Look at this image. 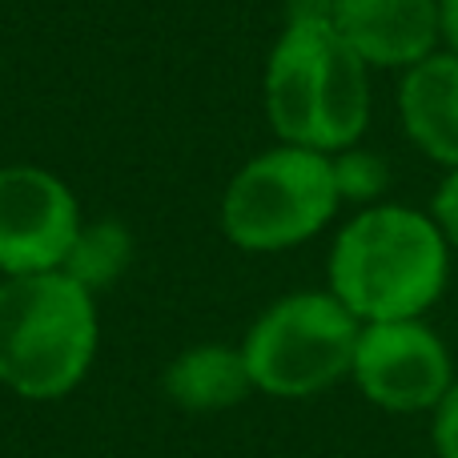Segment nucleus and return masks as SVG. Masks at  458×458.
<instances>
[{"label": "nucleus", "mask_w": 458, "mask_h": 458, "mask_svg": "<svg viewBox=\"0 0 458 458\" xmlns=\"http://www.w3.org/2000/svg\"><path fill=\"white\" fill-rule=\"evenodd\" d=\"M451 242L430 214L411 206H366L338 229L330 293L358 322L422 318L446 290Z\"/></svg>", "instance_id": "1"}, {"label": "nucleus", "mask_w": 458, "mask_h": 458, "mask_svg": "<svg viewBox=\"0 0 458 458\" xmlns=\"http://www.w3.org/2000/svg\"><path fill=\"white\" fill-rule=\"evenodd\" d=\"M266 117L285 145L350 149L370 125V64L330 21H285L266 61Z\"/></svg>", "instance_id": "2"}, {"label": "nucleus", "mask_w": 458, "mask_h": 458, "mask_svg": "<svg viewBox=\"0 0 458 458\" xmlns=\"http://www.w3.org/2000/svg\"><path fill=\"white\" fill-rule=\"evenodd\" d=\"M97 301L64 269L0 282V386L53 403L85 382L97 358Z\"/></svg>", "instance_id": "3"}, {"label": "nucleus", "mask_w": 458, "mask_h": 458, "mask_svg": "<svg viewBox=\"0 0 458 458\" xmlns=\"http://www.w3.org/2000/svg\"><path fill=\"white\" fill-rule=\"evenodd\" d=\"M338 206L330 153L277 141L229 177L222 193V229L237 250L277 253L322 233Z\"/></svg>", "instance_id": "4"}, {"label": "nucleus", "mask_w": 458, "mask_h": 458, "mask_svg": "<svg viewBox=\"0 0 458 458\" xmlns=\"http://www.w3.org/2000/svg\"><path fill=\"white\" fill-rule=\"evenodd\" d=\"M362 322L330 290H301L261 310L242 342L253 390L274 398H314L354 366Z\"/></svg>", "instance_id": "5"}, {"label": "nucleus", "mask_w": 458, "mask_h": 458, "mask_svg": "<svg viewBox=\"0 0 458 458\" xmlns=\"http://www.w3.org/2000/svg\"><path fill=\"white\" fill-rule=\"evenodd\" d=\"M350 378L374 406L394 414L435 411L454 386L451 354L422 318L366 322L358 334Z\"/></svg>", "instance_id": "6"}, {"label": "nucleus", "mask_w": 458, "mask_h": 458, "mask_svg": "<svg viewBox=\"0 0 458 458\" xmlns=\"http://www.w3.org/2000/svg\"><path fill=\"white\" fill-rule=\"evenodd\" d=\"M81 206L69 182L40 165H0V274L61 269L81 233Z\"/></svg>", "instance_id": "7"}, {"label": "nucleus", "mask_w": 458, "mask_h": 458, "mask_svg": "<svg viewBox=\"0 0 458 458\" xmlns=\"http://www.w3.org/2000/svg\"><path fill=\"white\" fill-rule=\"evenodd\" d=\"M334 29L370 69H411L438 53L435 0H334Z\"/></svg>", "instance_id": "8"}, {"label": "nucleus", "mask_w": 458, "mask_h": 458, "mask_svg": "<svg viewBox=\"0 0 458 458\" xmlns=\"http://www.w3.org/2000/svg\"><path fill=\"white\" fill-rule=\"evenodd\" d=\"M398 117L411 145L443 165L458 169V56L430 53L411 64L398 85Z\"/></svg>", "instance_id": "9"}, {"label": "nucleus", "mask_w": 458, "mask_h": 458, "mask_svg": "<svg viewBox=\"0 0 458 458\" xmlns=\"http://www.w3.org/2000/svg\"><path fill=\"white\" fill-rule=\"evenodd\" d=\"M253 390L242 346H190L165 366V394L193 414H214L245 403Z\"/></svg>", "instance_id": "10"}, {"label": "nucleus", "mask_w": 458, "mask_h": 458, "mask_svg": "<svg viewBox=\"0 0 458 458\" xmlns=\"http://www.w3.org/2000/svg\"><path fill=\"white\" fill-rule=\"evenodd\" d=\"M129 258H133V237H129V229L121 222H113V217H101V222H93V225H81L77 242H72L61 269L72 282L85 285L89 293H97L125 274Z\"/></svg>", "instance_id": "11"}, {"label": "nucleus", "mask_w": 458, "mask_h": 458, "mask_svg": "<svg viewBox=\"0 0 458 458\" xmlns=\"http://www.w3.org/2000/svg\"><path fill=\"white\" fill-rule=\"evenodd\" d=\"M334 161V182H338V198L342 201H358V206H374L390 185V165L378 153L350 145L342 153H330Z\"/></svg>", "instance_id": "12"}, {"label": "nucleus", "mask_w": 458, "mask_h": 458, "mask_svg": "<svg viewBox=\"0 0 458 458\" xmlns=\"http://www.w3.org/2000/svg\"><path fill=\"white\" fill-rule=\"evenodd\" d=\"M435 451L438 458H458V382L435 406Z\"/></svg>", "instance_id": "13"}, {"label": "nucleus", "mask_w": 458, "mask_h": 458, "mask_svg": "<svg viewBox=\"0 0 458 458\" xmlns=\"http://www.w3.org/2000/svg\"><path fill=\"white\" fill-rule=\"evenodd\" d=\"M430 217L438 222V229H443L446 242L458 245V169H451V174H446V182L438 185L435 206H430Z\"/></svg>", "instance_id": "14"}, {"label": "nucleus", "mask_w": 458, "mask_h": 458, "mask_svg": "<svg viewBox=\"0 0 458 458\" xmlns=\"http://www.w3.org/2000/svg\"><path fill=\"white\" fill-rule=\"evenodd\" d=\"M438 8V40L446 45V53L458 56V0H435Z\"/></svg>", "instance_id": "15"}, {"label": "nucleus", "mask_w": 458, "mask_h": 458, "mask_svg": "<svg viewBox=\"0 0 458 458\" xmlns=\"http://www.w3.org/2000/svg\"><path fill=\"white\" fill-rule=\"evenodd\" d=\"M285 21H330L334 24V0H290Z\"/></svg>", "instance_id": "16"}]
</instances>
